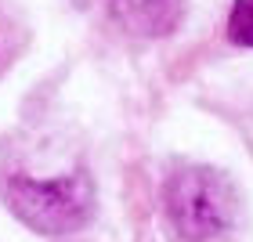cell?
<instances>
[{
    "label": "cell",
    "instance_id": "cell-1",
    "mask_svg": "<svg viewBox=\"0 0 253 242\" xmlns=\"http://www.w3.org/2000/svg\"><path fill=\"white\" fill-rule=\"evenodd\" d=\"M4 199L11 213L22 224H29L40 235H65L76 232L90 217L94 206V188L87 174H69V177H7L4 181Z\"/></svg>",
    "mask_w": 253,
    "mask_h": 242
},
{
    "label": "cell",
    "instance_id": "cell-2",
    "mask_svg": "<svg viewBox=\"0 0 253 242\" xmlns=\"http://www.w3.org/2000/svg\"><path fill=\"white\" fill-rule=\"evenodd\" d=\"M163 199H167L170 224L185 242H213L232 228L235 192L228 177H221L217 170H203V166L177 170L167 181Z\"/></svg>",
    "mask_w": 253,
    "mask_h": 242
},
{
    "label": "cell",
    "instance_id": "cell-3",
    "mask_svg": "<svg viewBox=\"0 0 253 242\" xmlns=\"http://www.w3.org/2000/svg\"><path fill=\"white\" fill-rule=\"evenodd\" d=\"M185 0H112V18L134 37H167L181 22Z\"/></svg>",
    "mask_w": 253,
    "mask_h": 242
},
{
    "label": "cell",
    "instance_id": "cell-4",
    "mask_svg": "<svg viewBox=\"0 0 253 242\" xmlns=\"http://www.w3.org/2000/svg\"><path fill=\"white\" fill-rule=\"evenodd\" d=\"M228 37L239 47H253V0H235L228 15Z\"/></svg>",
    "mask_w": 253,
    "mask_h": 242
}]
</instances>
